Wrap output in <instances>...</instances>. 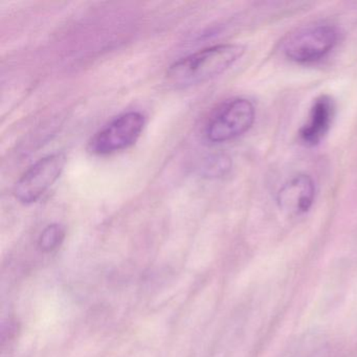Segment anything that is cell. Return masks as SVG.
Masks as SVG:
<instances>
[{
  "label": "cell",
  "mask_w": 357,
  "mask_h": 357,
  "mask_svg": "<svg viewBox=\"0 0 357 357\" xmlns=\"http://www.w3.org/2000/svg\"><path fill=\"white\" fill-rule=\"evenodd\" d=\"M245 49L235 43H222L200 50L169 66L166 79L175 87H188L206 82L233 66Z\"/></svg>",
  "instance_id": "obj_1"
},
{
  "label": "cell",
  "mask_w": 357,
  "mask_h": 357,
  "mask_svg": "<svg viewBox=\"0 0 357 357\" xmlns=\"http://www.w3.org/2000/svg\"><path fill=\"white\" fill-rule=\"evenodd\" d=\"M338 41L340 31L335 26L313 24L288 35L282 43V53L294 63H315L327 57Z\"/></svg>",
  "instance_id": "obj_2"
},
{
  "label": "cell",
  "mask_w": 357,
  "mask_h": 357,
  "mask_svg": "<svg viewBox=\"0 0 357 357\" xmlns=\"http://www.w3.org/2000/svg\"><path fill=\"white\" fill-rule=\"evenodd\" d=\"M255 120L254 104L245 98H235L213 112L204 127V137L213 144L227 143L248 132Z\"/></svg>",
  "instance_id": "obj_3"
},
{
  "label": "cell",
  "mask_w": 357,
  "mask_h": 357,
  "mask_svg": "<svg viewBox=\"0 0 357 357\" xmlns=\"http://www.w3.org/2000/svg\"><path fill=\"white\" fill-rule=\"evenodd\" d=\"M145 124V116L141 112L120 114L91 137L89 151L95 155L105 156L128 149L137 143Z\"/></svg>",
  "instance_id": "obj_4"
},
{
  "label": "cell",
  "mask_w": 357,
  "mask_h": 357,
  "mask_svg": "<svg viewBox=\"0 0 357 357\" xmlns=\"http://www.w3.org/2000/svg\"><path fill=\"white\" fill-rule=\"evenodd\" d=\"M66 164L62 152L40 158L20 177L14 188V195L22 204H34L40 199L50 188L58 181Z\"/></svg>",
  "instance_id": "obj_5"
},
{
  "label": "cell",
  "mask_w": 357,
  "mask_h": 357,
  "mask_svg": "<svg viewBox=\"0 0 357 357\" xmlns=\"http://www.w3.org/2000/svg\"><path fill=\"white\" fill-rule=\"evenodd\" d=\"M314 181L308 174H298L286 181L278 193V204L286 212L292 214H305L314 204Z\"/></svg>",
  "instance_id": "obj_6"
},
{
  "label": "cell",
  "mask_w": 357,
  "mask_h": 357,
  "mask_svg": "<svg viewBox=\"0 0 357 357\" xmlns=\"http://www.w3.org/2000/svg\"><path fill=\"white\" fill-rule=\"evenodd\" d=\"M334 112L335 106L329 96H321L315 99L306 123L300 129L302 143L310 147L321 143L331 127Z\"/></svg>",
  "instance_id": "obj_7"
},
{
  "label": "cell",
  "mask_w": 357,
  "mask_h": 357,
  "mask_svg": "<svg viewBox=\"0 0 357 357\" xmlns=\"http://www.w3.org/2000/svg\"><path fill=\"white\" fill-rule=\"evenodd\" d=\"M66 239V229L61 225L53 223L47 225L38 240V246L43 252H52L57 250Z\"/></svg>",
  "instance_id": "obj_8"
},
{
  "label": "cell",
  "mask_w": 357,
  "mask_h": 357,
  "mask_svg": "<svg viewBox=\"0 0 357 357\" xmlns=\"http://www.w3.org/2000/svg\"><path fill=\"white\" fill-rule=\"evenodd\" d=\"M229 168H231V162L229 158L225 155L214 156L206 165V174L211 176H221L225 174Z\"/></svg>",
  "instance_id": "obj_9"
},
{
  "label": "cell",
  "mask_w": 357,
  "mask_h": 357,
  "mask_svg": "<svg viewBox=\"0 0 357 357\" xmlns=\"http://www.w3.org/2000/svg\"><path fill=\"white\" fill-rule=\"evenodd\" d=\"M18 331V325L15 321L9 319L7 324L3 326V346L6 344V340H12L16 336Z\"/></svg>",
  "instance_id": "obj_10"
},
{
  "label": "cell",
  "mask_w": 357,
  "mask_h": 357,
  "mask_svg": "<svg viewBox=\"0 0 357 357\" xmlns=\"http://www.w3.org/2000/svg\"><path fill=\"white\" fill-rule=\"evenodd\" d=\"M304 357H329V352L325 347H319V349L308 353Z\"/></svg>",
  "instance_id": "obj_11"
}]
</instances>
